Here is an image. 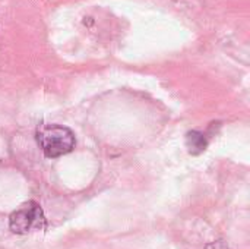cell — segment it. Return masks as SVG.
Here are the masks:
<instances>
[{"label": "cell", "instance_id": "6da1fadb", "mask_svg": "<svg viewBox=\"0 0 250 249\" xmlns=\"http://www.w3.org/2000/svg\"><path fill=\"white\" fill-rule=\"evenodd\" d=\"M37 142L45 157L57 158L73 150L75 135L66 126L41 125L37 129Z\"/></svg>", "mask_w": 250, "mask_h": 249}, {"label": "cell", "instance_id": "7a4b0ae2", "mask_svg": "<svg viewBox=\"0 0 250 249\" xmlns=\"http://www.w3.org/2000/svg\"><path fill=\"white\" fill-rule=\"evenodd\" d=\"M45 226V217L40 205L34 201L21 205L19 210L12 213L9 219V227L13 233L25 235L32 229H42Z\"/></svg>", "mask_w": 250, "mask_h": 249}, {"label": "cell", "instance_id": "3957f363", "mask_svg": "<svg viewBox=\"0 0 250 249\" xmlns=\"http://www.w3.org/2000/svg\"><path fill=\"white\" fill-rule=\"evenodd\" d=\"M207 145H208V141L204 134H201L198 131H192L186 135V147L190 154L198 156V154L204 153L207 150Z\"/></svg>", "mask_w": 250, "mask_h": 249}]
</instances>
